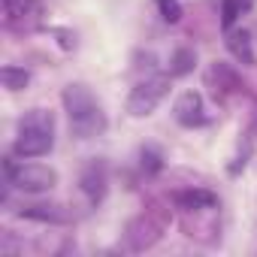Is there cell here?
Returning <instances> with one entry per match:
<instances>
[{
    "label": "cell",
    "mask_w": 257,
    "mask_h": 257,
    "mask_svg": "<svg viewBox=\"0 0 257 257\" xmlns=\"http://www.w3.org/2000/svg\"><path fill=\"white\" fill-rule=\"evenodd\" d=\"M170 79L173 76H149L134 85L131 97H127V112L134 118H149L170 94Z\"/></svg>",
    "instance_id": "4"
},
{
    "label": "cell",
    "mask_w": 257,
    "mask_h": 257,
    "mask_svg": "<svg viewBox=\"0 0 257 257\" xmlns=\"http://www.w3.org/2000/svg\"><path fill=\"white\" fill-rule=\"evenodd\" d=\"M158 4V13L167 25H179L182 22V4L179 0H155Z\"/></svg>",
    "instance_id": "14"
},
{
    "label": "cell",
    "mask_w": 257,
    "mask_h": 257,
    "mask_svg": "<svg viewBox=\"0 0 257 257\" xmlns=\"http://www.w3.org/2000/svg\"><path fill=\"white\" fill-rule=\"evenodd\" d=\"M106 185H109V176H106V164L103 161H91L82 170V176H79V188H82V194L88 197L91 206H97L106 197Z\"/></svg>",
    "instance_id": "6"
},
{
    "label": "cell",
    "mask_w": 257,
    "mask_h": 257,
    "mask_svg": "<svg viewBox=\"0 0 257 257\" xmlns=\"http://www.w3.org/2000/svg\"><path fill=\"white\" fill-rule=\"evenodd\" d=\"M55 149V118L46 109H31L19 121V134L13 143L16 158H43Z\"/></svg>",
    "instance_id": "2"
},
{
    "label": "cell",
    "mask_w": 257,
    "mask_h": 257,
    "mask_svg": "<svg viewBox=\"0 0 257 257\" xmlns=\"http://www.w3.org/2000/svg\"><path fill=\"white\" fill-rule=\"evenodd\" d=\"M55 209H58V206H31V209H25L22 215H25V218H34V221H52V224H61L64 215L55 212Z\"/></svg>",
    "instance_id": "13"
},
{
    "label": "cell",
    "mask_w": 257,
    "mask_h": 257,
    "mask_svg": "<svg viewBox=\"0 0 257 257\" xmlns=\"http://www.w3.org/2000/svg\"><path fill=\"white\" fill-rule=\"evenodd\" d=\"M248 7L251 0H221V31H230Z\"/></svg>",
    "instance_id": "11"
},
{
    "label": "cell",
    "mask_w": 257,
    "mask_h": 257,
    "mask_svg": "<svg viewBox=\"0 0 257 257\" xmlns=\"http://www.w3.org/2000/svg\"><path fill=\"white\" fill-rule=\"evenodd\" d=\"M4 170H7V182L16 191H25V194H46V191H52L58 185V170H52L46 164H16V161H7Z\"/></svg>",
    "instance_id": "3"
},
{
    "label": "cell",
    "mask_w": 257,
    "mask_h": 257,
    "mask_svg": "<svg viewBox=\"0 0 257 257\" xmlns=\"http://www.w3.org/2000/svg\"><path fill=\"white\" fill-rule=\"evenodd\" d=\"M61 103L70 118V131L79 140H94L106 131V115L97 103V97L85 85H67L61 94Z\"/></svg>",
    "instance_id": "1"
},
{
    "label": "cell",
    "mask_w": 257,
    "mask_h": 257,
    "mask_svg": "<svg viewBox=\"0 0 257 257\" xmlns=\"http://www.w3.org/2000/svg\"><path fill=\"white\" fill-rule=\"evenodd\" d=\"M37 13H40L37 0H4V19H7V25H22V22H28Z\"/></svg>",
    "instance_id": "9"
},
{
    "label": "cell",
    "mask_w": 257,
    "mask_h": 257,
    "mask_svg": "<svg viewBox=\"0 0 257 257\" xmlns=\"http://www.w3.org/2000/svg\"><path fill=\"white\" fill-rule=\"evenodd\" d=\"M140 158H143V170H146V173H161V170H164V155H161L158 149L146 146V149L140 152Z\"/></svg>",
    "instance_id": "15"
},
{
    "label": "cell",
    "mask_w": 257,
    "mask_h": 257,
    "mask_svg": "<svg viewBox=\"0 0 257 257\" xmlns=\"http://www.w3.org/2000/svg\"><path fill=\"white\" fill-rule=\"evenodd\" d=\"M224 43H227V52L239 61V64H245V67H251L254 64V43H251V34L245 31V28H230V31H224Z\"/></svg>",
    "instance_id": "7"
},
{
    "label": "cell",
    "mask_w": 257,
    "mask_h": 257,
    "mask_svg": "<svg viewBox=\"0 0 257 257\" xmlns=\"http://www.w3.org/2000/svg\"><path fill=\"white\" fill-rule=\"evenodd\" d=\"M176 206L185 209V212H206V209H215L218 206V197L206 188H188V191H179L176 197Z\"/></svg>",
    "instance_id": "8"
},
{
    "label": "cell",
    "mask_w": 257,
    "mask_h": 257,
    "mask_svg": "<svg viewBox=\"0 0 257 257\" xmlns=\"http://www.w3.org/2000/svg\"><path fill=\"white\" fill-rule=\"evenodd\" d=\"M173 112H176V121L182 127H200V124H206V106H203V94L200 91H182L179 100H176V106H173Z\"/></svg>",
    "instance_id": "5"
},
{
    "label": "cell",
    "mask_w": 257,
    "mask_h": 257,
    "mask_svg": "<svg viewBox=\"0 0 257 257\" xmlns=\"http://www.w3.org/2000/svg\"><path fill=\"white\" fill-rule=\"evenodd\" d=\"M197 67V52L194 49H176L170 58V76H188Z\"/></svg>",
    "instance_id": "10"
},
{
    "label": "cell",
    "mask_w": 257,
    "mask_h": 257,
    "mask_svg": "<svg viewBox=\"0 0 257 257\" xmlns=\"http://www.w3.org/2000/svg\"><path fill=\"white\" fill-rule=\"evenodd\" d=\"M0 79H4V88H7V91H22V88H28L31 73H28L25 67H13V64H7L4 70H0Z\"/></svg>",
    "instance_id": "12"
}]
</instances>
